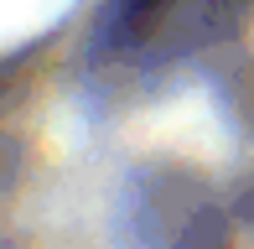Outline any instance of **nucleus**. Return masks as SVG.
<instances>
[{"label":"nucleus","instance_id":"1","mask_svg":"<svg viewBox=\"0 0 254 249\" xmlns=\"http://www.w3.org/2000/svg\"><path fill=\"white\" fill-rule=\"evenodd\" d=\"M239 21V0H114L109 31L120 52L140 58H182V52L218 42Z\"/></svg>","mask_w":254,"mask_h":249}]
</instances>
